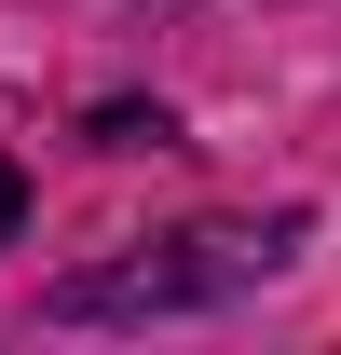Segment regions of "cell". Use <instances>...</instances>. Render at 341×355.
<instances>
[{
    "label": "cell",
    "instance_id": "obj_1",
    "mask_svg": "<svg viewBox=\"0 0 341 355\" xmlns=\"http://www.w3.org/2000/svg\"><path fill=\"white\" fill-rule=\"evenodd\" d=\"M14 232H28V178L0 164V246H14Z\"/></svg>",
    "mask_w": 341,
    "mask_h": 355
}]
</instances>
